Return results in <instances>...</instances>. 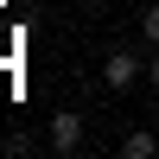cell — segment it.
Wrapping results in <instances>:
<instances>
[{"mask_svg":"<svg viewBox=\"0 0 159 159\" xmlns=\"http://www.w3.org/2000/svg\"><path fill=\"white\" fill-rule=\"evenodd\" d=\"M147 83H153V89H159V57H153V64H147Z\"/></svg>","mask_w":159,"mask_h":159,"instance_id":"6","label":"cell"},{"mask_svg":"<svg viewBox=\"0 0 159 159\" xmlns=\"http://www.w3.org/2000/svg\"><path fill=\"white\" fill-rule=\"evenodd\" d=\"M140 32H147V45H159V7H147V13H140Z\"/></svg>","mask_w":159,"mask_h":159,"instance_id":"5","label":"cell"},{"mask_svg":"<svg viewBox=\"0 0 159 159\" xmlns=\"http://www.w3.org/2000/svg\"><path fill=\"white\" fill-rule=\"evenodd\" d=\"M121 159H159V134H147V127H134V134L121 140Z\"/></svg>","mask_w":159,"mask_h":159,"instance_id":"3","label":"cell"},{"mask_svg":"<svg viewBox=\"0 0 159 159\" xmlns=\"http://www.w3.org/2000/svg\"><path fill=\"white\" fill-rule=\"evenodd\" d=\"M45 147L64 153V159L83 153V115H76V108H57V115H51V127H45Z\"/></svg>","mask_w":159,"mask_h":159,"instance_id":"1","label":"cell"},{"mask_svg":"<svg viewBox=\"0 0 159 159\" xmlns=\"http://www.w3.org/2000/svg\"><path fill=\"white\" fill-rule=\"evenodd\" d=\"M0 153H38V140H32V134H7V140H0Z\"/></svg>","mask_w":159,"mask_h":159,"instance_id":"4","label":"cell"},{"mask_svg":"<svg viewBox=\"0 0 159 159\" xmlns=\"http://www.w3.org/2000/svg\"><path fill=\"white\" fill-rule=\"evenodd\" d=\"M140 70H147V64H140L134 51H108V57H102V83H108V89H134Z\"/></svg>","mask_w":159,"mask_h":159,"instance_id":"2","label":"cell"}]
</instances>
